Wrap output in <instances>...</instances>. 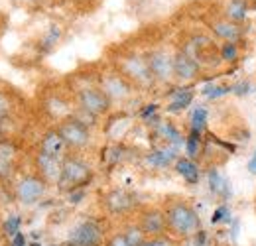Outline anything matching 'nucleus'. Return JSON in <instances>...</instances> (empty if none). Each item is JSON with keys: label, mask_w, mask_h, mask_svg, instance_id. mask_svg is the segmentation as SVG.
Returning <instances> with one entry per match:
<instances>
[{"label": "nucleus", "mask_w": 256, "mask_h": 246, "mask_svg": "<svg viewBox=\"0 0 256 246\" xmlns=\"http://www.w3.org/2000/svg\"><path fill=\"white\" fill-rule=\"evenodd\" d=\"M166 220L168 230H172L180 238H190L199 234L201 230V216L186 201H174L166 207Z\"/></svg>", "instance_id": "obj_1"}, {"label": "nucleus", "mask_w": 256, "mask_h": 246, "mask_svg": "<svg viewBox=\"0 0 256 246\" xmlns=\"http://www.w3.org/2000/svg\"><path fill=\"white\" fill-rule=\"evenodd\" d=\"M91 180V168L77 160V158H65L62 166V178H60V187L62 189H79Z\"/></svg>", "instance_id": "obj_2"}, {"label": "nucleus", "mask_w": 256, "mask_h": 246, "mask_svg": "<svg viewBox=\"0 0 256 246\" xmlns=\"http://www.w3.org/2000/svg\"><path fill=\"white\" fill-rule=\"evenodd\" d=\"M58 132L62 134L67 148H83L91 140V132H89L87 124L81 122L79 118H65L64 122L60 124Z\"/></svg>", "instance_id": "obj_3"}, {"label": "nucleus", "mask_w": 256, "mask_h": 246, "mask_svg": "<svg viewBox=\"0 0 256 246\" xmlns=\"http://www.w3.org/2000/svg\"><path fill=\"white\" fill-rule=\"evenodd\" d=\"M102 238V230L95 220H83L79 222L67 236L69 246H98Z\"/></svg>", "instance_id": "obj_4"}, {"label": "nucleus", "mask_w": 256, "mask_h": 246, "mask_svg": "<svg viewBox=\"0 0 256 246\" xmlns=\"http://www.w3.org/2000/svg\"><path fill=\"white\" fill-rule=\"evenodd\" d=\"M79 104L83 106V110H87L91 114H102V112L108 110L110 98L102 89L89 87V89L79 91Z\"/></svg>", "instance_id": "obj_5"}, {"label": "nucleus", "mask_w": 256, "mask_h": 246, "mask_svg": "<svg viewBox=\"0 0 256 246\" xmlns=\"http://www.w3.org/2000/svg\"><path fill=\"white\" fill-rule=\"evenodd\" d=\"M148 67H150V73H152V79H158V81H170L174 77V58L164 52H152L148 58Z\"/></svg>", "instance_id": "obj_6"}, {"label": "nucleus", "mask_w": 256, "mask_h": 246, "mask_svg": "<svg viewBox=\"0 0 256 246\" xmlns=\"http://www.w3.org/2000/svg\"><path fill=\"white\" fill-rule=\"evenodd\" d=\"M46 193V180H40V178H24L20 184H18V199L26 205H32L38 199H42Z\"/></svg>", "instance_id": "obj_7"}, {"label": "nucleus", "mask_w": 256, "mask_h": 246, "mask_svg": "<svg viewBox=\"0 0 256 246\" xmlns=\"http://www.w3.org/2000/svg\"><path fill=\"white\" fill-rule=\"evenodd\" d=\"M174 75L180 81H192L199 75V62L188 52H180L174 58Z\"/></svg>", "instance_id": "obj_8"}, {"label": "nucleus", "mask_w": 256, "mask_h": 246, "mask_svg": "<svg viewBox=\"0 0 256 246\" xmlns=\"http://www.w3.org/2000/svg\"><path fill=\"white\" fill-rule=\"evenodd\" d=\"M140 228L146 232V236H164V232L168 230V220L166 213L160 209H150L146 211L140 218Z\"/></svg>", "instance_id": "obj_9"}, {"label": "nucleus", "mask_w": 256, "mask_h": 246, "mask_svg": "<svg viewBox=\"0 0 256 246\" xmlns=\"http://www.w3.org/2000/svg\"><path fill=\"white\" fill-rule=\"evenodd\" d=\"M104 205H106V209L110 213L120 215V213H126L134 207V197L124 189H112L110 193H106Z\"/></svg>", "instance_id": "obj_10"}, {"label": "nucleus", "mask_w": 256, "mask_h": 246, "mask_svg": "<svg viewBox=\"0 0 256 246\" xmlns=\"http://www.w3.org/2000/svg\"><path fill=\"white\" fill-rule=\"evenodd\" d=\"M124 73L128 77H132L136 83H150L152 81V73H150V67H148V62L144 58H138V56H132L124 60Z\"/></svg>", "instance_id": "obj_11"}, {"label": "nucleus", "mask_w": 256, "mask_h": 246, "mask_svg": "<svg viewBox=\"0 0 256 246\" xmlns=\"http://www.w3.org/2000/svg\"><path fill=\"white\" fill-rule=\"evenodd\" d=\"M62 166H64V162H60V158H56V156H50L46 152L38 154V168H40L44 180H48V182H60Z\"/></svg>", "instance_id": "obj_12"}, {"label": "nucleus", "mask_w": 256, "mask_h": 246, "mask_svg": "<svg viewBox=\"0 0 256 246\" xmlns=\"http://www.w3.org/2000/svg\"><path fill=\"white\" fill-rule=\"evenodd\" d=\"M213 32L217 38H221L226 44H238V40L242 38V30L238 28V24L230 22V20H219L213 24Z\"/></svg>", "instance_id": "obj_13"}, {"label": "nucleus", "mask_w": 256, "mask_h": 246, "mask_svg": "<svg viewBox=\"0 0 256 246\" xmlns=\"http://www.w3.org/2000/svg\"><path fill=\"white\" fill-rule=\"evenodd\" d=\"M102 91L108 94V98H124L128 92H130V87H128L124 77H120V75H108L102 81Z\"/></svg>", "instance_id": "obj_14"}, {"label": "nucleus", "mask_w": 256, "mask_h": 246, "mask_svg": "<svg viewBox=\"0 0 256 246\" xmlns=\"http://www.w3.org/2000/svg\"><path fill=\"white\" fill-rule=\"evenodd\" d=\"M65 150H67V144H65V140L62 138V134L58 130H52V132H48L44 136V140H42V152H46V154L50 156H56V158H62Z\"/></svg>", "instance_id": "obj_15"}, {"label": "nucleus", "mask_w": 256, "mask_h": 246, "mask_svg": "<svg viewBox=\"0 0 256 246\" xmlns=\"http://www.w3.org/2000/svg\"><path fill=\"white\" fill-rule=\"evenodd\" d=\"M176 170L188 184H197L199 182V168L192 158H180L176 162Z\"/></svg>", "instance_id": "obj_16"}, {"label": "nucleus", "mask_w": 256, "mask_h": 246, "mask_svg": "<svg viewBox=\"0 0 256 246\" xmlns=\"http://www.w3.org/2000/svg\"><path fill=\"white\" fill-rule=\"evenodd\" d=\"M176 148H170V150H158V152H152V154L146 158V162L150 166H156V168H166L174 158H176Z\"/></svg>", "instance_id": "obj_17"}, {"label": "nucleus", "mask_w": 256, "mask_h": 246, "mask_svg": "<svg viewBox=\"0 0 256 246\" xmlns=\"http://www.w3.org/2000/svg\"><path fill=\"white\" fill-rule=\"evenodd\" d=\"M244 18H246V6H244V2L242 0H232L228 4V8H226V20L238 24Z\"/></svg>", "instance_id": "obj_18"}, {"label": "nucleus", "mask_w": 256, "mask_h": 246, "mask_svg": "<svg viewBox=\"0 0 256 246\" xmlns=\"http://www.w3.org/2000/svg\"><path fill=\"white\" fill-rule=\"evenodd\" d=\"M209 185H211V191H213L215 195H224V193L228 191L224 178L217 170H211V172H209Z\"/></svg>", "instance_id": "obj_19"}, {"label": "nucleus", "mask_w": 256, "mask_h": 246, "mask_svg": "<svg viewBox=\"0 0 256 246\" xmlns=\"http://www.w3.org/2000/svg\"><path fill=\"white\" fill-rule=\"evenodd\" d=\"M192 98H193V91H190V89H188V91H180L178 94H176V98L170 102V106H168V108H170L172 112L182 110V108H186V106L192 102Z\"/></svg>", "instance_id": "obj_20"}, {"label": "nucleus", "mask_w": 256, "mask_h": 246, "mask_svg": "<svg viewBox=\"0 0 256 246\" xmlns=\"http://www.w3.org/2000/svg\"><path fill=\"white\" fill-rule=\"evenodd\" d=\"M205 126H207V110L203 106H199V108H195L192 116V128L195 134H201L205 130Z\"/></svg>", "instance_id": "obj_21"}, {"label": "nucleus", "mask_w": 256, "mask_h": 246, "mask_svg": "<svg viewBox=\"0 0 256 246\" xmlns=\"http://www.w3.org/2000/svg\"><path fill=\"white\" fill-rule=\"evenodd\" d=\"M124 236H126L128 242L132 246H140L148 240V238H146V232H144L140 226H130V228H126V230H124Z\"/></svg>", "instance_id": "obj_22"}, {"label": "nucleus", "mask_w": 256, "mask_h": 246, "mask_svg": "<svg viewBox=\"0 0 256 246\" xmlns=\"http://www.w3.org/2000/svg\"><path fill=\"white\" fill-rule=\"evenodd\" d=\"M186 150H188V154H190L192 160L199 154V134L192 132V136L186 140Z\"/></svg>", "instance_id": "obj_23"}, {"label": "nucleus", "mask_w": 256, "mask_h": 246, "mask_svg": "<svg viewBox=\"0 0 256 246\" xmlns=\"http://www.w3.org/2000/svg\"><path fill=\"white\" fill-rule=\"evenodd\" d=\"M236 58H238V48H236V44H224V48H223L224 62H232V60H236Z\"/></svg>", "instance_id": "obj_24"}, {"label": "nucleus", "mask_w": 256, "mask_h": 246, "mask_svg": "<svg viewBox=\"0 0 256 246\" xmlns=\"http://www.w3.org/2000/svg\"><path fill=\"white\" fill-rule=\"evenodd\" d=\"M106 246H132V244L128 242L124 232H118V234H112V236L106 240Z\"/></svg>", "instance_id": "obj_25"}, {"label": "nucleus", "mask_w": 256, "mask_h": 246, "mask_svg": "<svg viewBox=\"0 0 256 246\" xmlns=\"http://www.w3.org/2000/svg\"><path fill=\"white\" fill-rule=\"evenodd\" d=\"M140 246H174V242L170 238H166V236H150L144 244Z\"/></svg>", "instance_id": "obj_26"}, {"label": "nucleus", "mask_w": 256, "mask_h": 246, "mask_svg": "<svg viewBox=\"0 0 256 246\" xmlns=\"http://www.w3.org/2000/svg\"><path fill=\"white\" fill-rule=\"evenodd\" d=\"M18 226H20V218L18 216H10L8 220H6V224H4V228H6V232L8 234H18Z\"/></svg>", "instance_id": "obj_27"}, {"label": "nucleus", "mask_w": 256, "mask_h": 246, "mask_svg": "<svg viewBox=\"0 0 256 246\" xmlns=\"http://www.w3.org/2000/svg\"><path fill=\"white\" fill-rule=\"evenodd\" d=\"M228 216H230V211H228V207H224L221 205L215 213H213V222H223V220H228Z\"/></svg>", "instance_id": "obj_28"}, {"label": "nucleus", "mask_w": 256, "mask_h": 246, "mask_svg": "<svg viewBox=\"0 0 256 246\" xmlns=\"http://www.w3.org/2000/svg\"><path fill=\"white\" fill-rule=\"evenodd\" d=\"M248 172H250L252 176H256V150H254V154L250 156V160H248Z\"/></svg>", "instance_id": "obj_29"}, {"label": "nucleus", "mask_w": 256, "mask_h": 246, "mask_svg": "<svg viewBox=\"0 0 256 246\" xmlns=\"http://www.w3.org/2000/svg\"><path fill=\"white\" fill-rule=\"evenodd\" d=\"M4 112H6V102H4V100H0V116H2Z\"/></svg>", "instance_id": "obj_30"}]
</instances>
